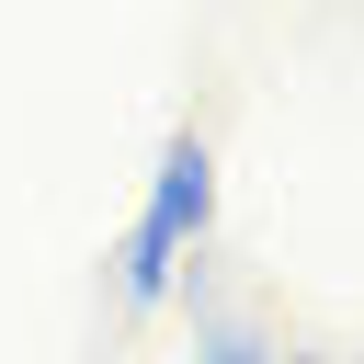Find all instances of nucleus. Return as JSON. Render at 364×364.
Instances as JSON below:
<instances>
[{
	"label": "nucleus",
	"mask_w": 364,
	"mask_h": 364,
	"mask_svg": "<svg viewBox=\"0 0 364 364\" xmlns=\"http://www.w3.org/2000/svg\"><path fill=\"white\" fill-rule=\"evenodd\" d=\"M273 364H341V353H273Z\"/></svg>",
	"instance_id": "nucleus-3"
},
{
	"label": "nucleus",
	"mask_w": 364,
	"mask_h": 364,
	"mask_svg": "<svg viewBox=\"0 0 364 364\" xmlns=\"http://www.w3.org/2000/svg\"><path fill=\"white\" fill-rule=\"evenodd\" d=\"M205 228H216V148L182 125V136L159 148V171H148V216H136L125 250H114V296H125V307H171L182 262L205 250Z\"/></svg>",
	"instance_id": "nucleus-1"
},
{
	"label": "nucleus",
	"mask_w": 364,
	"mask_h": 364,
	"mask_svg": "<svg viewBox=\"0 0 364 364\" xmlns=\"http://www.w3.org/2000/svg\"><path fill=\"white\" fill-rule=\"evenodd\" d=\"M193 364H273V341H262L250 318H205V341H193Z\"/></svg>",
	"instance_id": "nucleus-2"
}]
</instances>
